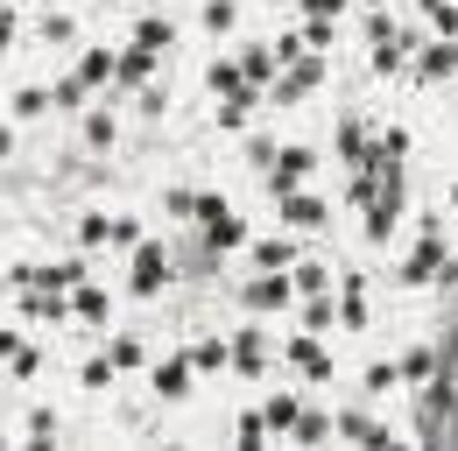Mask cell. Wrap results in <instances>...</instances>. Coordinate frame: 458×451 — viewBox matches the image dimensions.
I'll return each mask as SVG.
<instances>
[{"instance_id":"obj_1","label":"cell","mask_w":458,"mask_h":451,"mask_svg":"<svg viewBox=\"0 0 458 451\" xmlns=\"http://www.w3.org/2000/svg\"><path fill=\"white\" fill-rule=\"evenodd\" d=\"M205 85L219 92V127H247V113L261 106V85H254V78H240V64H226V56L205 71Z\"/></svg>"},{"instance_id":"obj_2","label":"cell","mask_w":458,"mask_h":451,"mask_svg":"<svg viewBox=\"0 0 458 451\" xmlns=\"http://www.w3.org/2000/svg\"><path fill=\"white\" fill-rule=\"evenodd\" d=\"M318 85H325V56H318V50H296L283 78H268V106H296V99L318 92Z\"/></svg>"},{"instance_id":"obj_3","label":"cell","mask_w":458,"mask_h":451,"mask_svg":"<svg viewBox=\"0 0 458 451\" xmlns=\"http://www.w3.org/2000/svg\"><path fill=\"white\" fill-rule=\"evenodd\" d=\"M176 276V254L163 247V240H134V276H127V289L134 296H163Z\"/></svg>"},{"instance_id":"obj_4","label":"cell","mask_w":458,"mask_h":451,"mask_svg":"<svg viewBox=\"0 0 458 451\" xmlns=\"http://www.w3.org/2000/svg\"><path fill=\"white\" fill-rule=\"evenodd\" d=\"M445 268H452V254H445V233H437V219H423V240H416V254L395 268V282H445Z\"/></svg>"},{"instance_id":"obj_5","label":"cell","mask_w":458,"mask_h":451,"mask_svg":"<svg viewBox=\"0 0 458 451\" xmlns=\"http://www.w3.org/2000/svg\"><path fill=\"white\" fill-rule=\"evenodd\" d=\"M191 219L205 226V240H212V247H247V226L233 219V205H226V198H212V191H198Z\"/></svg>"},{"instance_id":"obj_6","label":"cell","mask_w":458,"mask_h":451,"mask_svg":"<svg viewBox=\"0 0 458 451\" xmlns=\"http://www.w3.org/2000/svg\"><path fill=\"white\" fill-rule=\"evenodd\" d=\"M240 303H247L254 318H268V311H289V303H296V289H289V268H261L254 282H240Z\"/></svg>"},{"instance_id":"obj_7","label":"cell","mask_w":458,"mask_h":451,"mask_svg":"<svg viewBox=\"0 0 458 451\" xmlns=\"http://www.w3.org/2000/svg\"><path fill=\"white\" fill-rule=\"evenodd\" d=\"M283 360L303 374V381H332V374H339V367H332V353L318 345V332H296V338L283 345Z\"/></svg>"},{"instance_id":"obj_8","label":"cell","mask_w":458,"mask_h":451,"mask_svg":"<svg viewBox=\"0 0 458 451\" xmlns=\"http://www.w3.org/2000/svg\"><path fill=\"white\" fill-rule=\"evenodd\" d=\"M310 169H318V156H310V149H276V163H268V191L283 198V191H296Z\"/></svg>"},{"instance_id":"obj_9","label":"cell","mask_w":458,"mask_h":451,"mask_svg":"<svg viewBox=\"0 0 458 451\" xmlns=\"http://www.w3.org/2000/svg\"><path fill=\"white\" fill-rule=\"evenodd\" d=\"M226 367L233 374H261V367H268V338L261 332H233L226 338Z\"/></svg>"},{"instance_id":"obj_10","label":"cell","mask_w":458,"mask_h":451,"mask_svg":"<svg viewBox=\"0 0 458 451\" xmlns=\"http://www.w3.org/2000/svg\"><path fill=\"white\" fill-rule=\"evenodd\" d=\"M148 388L163 395V402H183V395H191V353H170V360L148 374Z\"/></svg>"},{"instance_id":"obj_11","label":"cell","mask_w":458,"mask_h":451,"mask_svg":"<svg viewBox=\"0 0 458 451\" xmlns=\"http://www.w3.org/2000/svg\"><path fill=\"white\" fill-rule=\"evenodd\" d=\"M332 438H352V445H395V430H381V423L360 416V409H339V416H332Z\"/></svg>"},{"instance_id":"obj_12","label":"cell","mask_w":458,"mask_h":451,"mask_svg":"<svg viewBox=\"0 0 458 451\" xmlns=\"http://www.w3.org/2000/svg\"><path fill=\"white\" fill-rule=\"evenodd\" d=\"M276 205H283V226H303V233H318V226L332 219V212H325V198H303V191H283Z\"/></svg>"},{"instance_id":"obj_13","label":"cell","mask_w":458,"mask_h":451,"mask_svg":"<svg viewBox=\"0 0 458 451\" xmlns=\"http://www.w3.org/2000/svg\"><path fill=\"white\" fill-rule=\"evenodd\" d=\"M106 311H114V303H106V289H99V282H78V289H71V318L106 325Z\"/></svg>"},{"instance_id":"obj_14","label":"cell","mask_w":458,"mask_h":451,"mask_svg":"<svg viewBox=\"0 0 458 451\" xmlns=\"http://www.w3.org/2000/svg\"><path fill=\"white\" fill-rule=\"evenodd\" d=\"M339 325L345 332H367V289H360V276L339 282Z\"/></svg>"},{"instance_id":"obj_15","label":"cell","mask_w":458,"mask_h":451,"mask_svg":"<svg viewBox=\"0 0 458 451\" xmlns=\"http://www.w3.org/2000/svg\"><path fill=\"white\" fill-rule=\"evenodd\" d=\"M409 50H416V36H409V29H388V36L374 43V71H402Z\"/></svg>"},{"instance_id":"obj_16","label":"cell","mask_w":458,"mask_h":451,"mask_svg":"<svg viewBox=\"0 0 458 451\" xmlns=\"http://www.w3.org/2000/svg\"><path fill=\"white\" fill-rule=\"evenodd\" d=\"M254 268H296V240H289V233L254 240Z\"/></svg>"},{"instance_id":"obj_17","label":"cell","mask_w":458,"mask_h":451,"mask_svg":"<svg viewBox=\"0 0 458 451\" xmlns=\"http://www.w3.org/2000/svg\"><path fill=\"white\" fill-rule=\"evenodd\" d=\"M134 43H141V50H156V56H170V50H176V21H163V14H148V21L134 29Z\"/></svg>"},{"instance_id":"obj_18","label":"cell","mask_w":458,"mask_h":451,"mask_svg":"<svg viewBox=\"0 0 458 451\" xmlns=\"http://www.w3.org/2000/svg\"><path fill=\"white\" fill-rule=\"evenodd\" d=\"M296 409H303L296 395H268V402H261V423H268V438H289V423H296Z\"/></svg>"},{"instance_id":"obj_19","label":"cell","mask_w":458,"mask_h":451,"mask_svg":"<svg viewBox=\"0 0 458 451\" xmlns=\"http://www.w3.org/2000/svg\"><path fill=\"white\" fill-rule=\"evenodd\" d=\"M289 438H296V445H325V438H332V416H325V409H296Z\"/></svg>"},{"instance_id":"obj_20","label":"cell","mask_w":458,"mask_h":451,"mask_svg":"<svg viewBox=\"0 0 458 451\" xmlns=\"http://www.w3.org/2000/svg\"><path fill=\"white\" fill-rule=\"evenodd\" d=\"M148 71H156V50H141V43H134L127 56H114V85H141Z\"/></svg>"},{"instance_id":"obj_21","label":"cell","mask_w":458,"mask_h":451,"mask_svg":"<svg viewBox=\"0 0 458 451\" xmlns=\"http://www.w3.org/2000/svg\"><path fill=\"white\" fill-rule=\"evenodd\" d=\"M339 156H345L352 169L374 156V141H367V127H360V120H339Z\"/></svg>"},{"instance_id":"obj_22","label":"cell","mask_w":458,"mask_h":451,"mask_svg":"<svg viewBox=\"0 0 458 451\" xmlns=\"http://www.w3.org/2000/svg\"><path fill=\"white\" fill-rule=\"evenodd\" d=\"M289 289H296V296H318V289H332V268H325V261H296V268H289Z\"/></svg>"},{"instance_id":"obj_23","label":"cell","mask_w":458,"mask_h":451,"mask_svg":"<svg viewBox=\"0 0 458 451\" xmlns=\"http://www.w3.org/2000/svg\"><path fill=\"white\" fill-rule=\"evenodd\" d=\"M226 367V338H198L191 345V374H219Z\"/></svg>"},{"instance_id":"obj_24","label":"cell","mask_w":458,"mask_h":451,"mask_svg":"<svg viewBox=\"0 0 458 451\" xmlns=\"http://www.w3.org/2000/svg\"><path fill=\"white\" fill-rule=\"evenodd\" d=\"M106 360H114V374H134V367L148 360V345H141V338H114V345H106Z\"/></svg>"},{"instance_id":"obj_25","label":"cell","mask_w":458,"mask_h":451,"mask_svg":"<svg viewBox=\"0 0 458 451\" xmlns=\"http://www.w3.org/2000/svg\"><path fill=\"white\" fill-rule=\"evenodd\" d=\"M78 240H85V247H114V212H85Z\"/></svg>"},{"instance_id":"obj_26","label":"cell","mask_w":458,"mask_h":451,"mask_svg":"<svg viewBox=\"0 0 458 451\" xmlns=\"http://www.w3.org/2000/svg\"><path fill=\"white\" fill-rule=\"evenodd\" d=\"M303 325H310V332H325V325H339V303H332V296L318 289V296L303 303Z\"/></svg>"},{"instance_id":"obj_27","label":"cell","mask_w":458,"mask_h":451,"mask_svg":"<svg viewBox=\"0 0 458 451\" xmlns=\"http://www.w3.org/2000/svg\"><path fill=\"white\" fill-rule=\"evenodd\" d=\"M416 78H452V50H445V43H430V50L416 56Z\"/></svg>"},{"instance_id":"obj_28","label":"cell","mask_w":458,"mask_h":451,"mask_svg":"<svg viewBox=\"0 0 458 451\" xmlns=\"http://www.w3.org/2000/svg\"><path fill=\"white\" fill-rule=\"evenodd\" d=\"M233 438H240L247 451H254V445H268V423H261V409H247V416L233 423Z\"/></svg>"},{"instance_id":"obj_29","label":"cell","mask_w":458,"mask_h":451,"mask_svg":"<svg viewBox=\"0 0 458 451\" xmlns=\"http://www.w3.org/2000/svg\"><path fill=\"white\" fill-rule=\"evenodd\" d=\"M233 21H240V7H233V0H205V29H212V36H226Z\"/></svg>"},{"instance_id":"obj_30","label":"cell","mask_w":458,"mask_h":451,"mask_svg":"<svg viewBox=\"0 0 458 451\" xmlns=\"http://www.w3.org/2000/svg\"><path fill=\"white\" fill-rule=\"evenodd\" d=\"M78 78H85V85H106V78H114V56H106V50H92L85 64H78Z\"/></svg>"},{"instance_id":"obj_31","label":"cell","mask_w":458,"mask_h":451,"mask_svg":"<svg viewBox=\"0 0 458 451\" xmlns=\"http://www.w3.org/2000/svg\"><path fill=\"white\" fill-rule=\"evenodd\" d=\"M14 113H21V120H36V113H50V92H43V85H29V92H14Z\"/></svg>"},{"instance_id":"obj_32","label":"cell","mask_w":458,"mask_h":451,"mask_svg":"<svg viewBox=\"0 0 458 451\" xmlns=\"http://www.w3.org/2000/svg\"><path fill=\"white\" fill-rule=\"evenodd\" d=\"M430 7V21H437V36H458V0H423Z\"/></svg>"},{"instance_id":"obj_33","label":"cell","mask_w":458,"mask_h":451,"mask_svg":"<svg viewBox=\"0 0 458 451\" xmlns=\"http://www.w3.org/2000/svg\"><path fill=\"white\" fill-rule=\"evenodd\" d=\"M85 141L106 149V141H114V113H92V120H85Z\"/></svg>"},{"instance_id":"obj_34","label":"cell","mask_w":458,"mask_h":451,"mask_svg":"<svg viewBox=\"0 0 458 451\" xmlns=\"http://www.w3.org/2000/svg\"><path fill=\"white\" fill-rule=\"evenodd\" d=\"M106 381H114V360H106V353H99V360H85V388H106Z\"/></svg>"},{"instance_id":"obj_35","label":"cell","mask_w":458,"mask_h":451,"mask_svg":"<svg viewBox=\"0 0 458 451\" xmlns=\"http://www.w3.org/2000/svg\"><path fill=\"white\" fill-rule=\"evenodd\" d=\"M43 36H50V43H71V36H78V21H71V14H50V21H43Z\"/></svg>"},{"instance_id":"obj_36","label":"cell","mask_w":458,"mask_h":451,"mask_svg":"<svg viewBox=\"0 0 458 451\" xmlns=\"http://www.w3.org/2000/svg\"><path fill=\"white\" fill-rule=\"evenodd\" d=\"M29 438H36V445H43V438H57V416H50V409H36V416H29Z\"/></svg>"},{"instance_id":"obj_37","label":"cell","mask_w":458,"mask_h":451,"mask_svg":"<svg viewBox=\"0 0 458 451\" xmlns=\"http://www.w3.org/2000/svg\"><path fill=\"white\" fill-rule=\"evenodd\" d=\"M367 388H374V395H388V388H402V381H395V367H367Z\"/></svg>"},{"instance_id":"obj_38","label":"cell","mask_w":458,"mask_h":451,"mask_svg":"<svg viewBox=\"0 0 458 451\" xmlns=\"http://www.w3.org/2000/svg\"><path fill=\"white\" fill-rule=\"evenodd\" d=\"M134 240H141V226H134V219H120V212H114V247H134Z\"/></svg>"},{"instance_id":"obj_39","label":"cell","mask_w":458,"mask_h":451,"mask_svg":"<svg viewBox=\"0 0 458 451\" xmlns=\"http://www.w3.org/2000/svg\"><path fill=\"white\" fill-rule=\"evenodd\" d=\"M0 50H14V14H7V0H0Z\"/></svg>"},{"instance_id":"obj_40","label":"cell","mask_w":458,"mask_h":451,"mask_svg":"<svg viewBox=\"0 0 458 451\" xmlns=\"http://www.w3.org/2000/svg\"><path fill=\"white\" fill-rule=\"evenodd\" d=\"M7 149H14V127H7V120H0V163H7Z\"/></svg>"},{"instance_id":"obj_41","label":"cell","mask_w":458,"mask_h":451,"mask_svg":"<svg viewBox=\"0 0 458 451\" xmlns=\"http://www.w3.org/2000/svg\"><path fill=\"white\" fill-rule=\"evenodd\" d=\"M445 50H452V71H458V36H445Z\"/></svg>"},{"instance_id":"obj_42","label":"cell","mask_w":458,"mask_h":451,"mask_svg":"<svg viewBox=\"0 0 458 451\" xmlns=\"http://www.w3.org/2000/svg\"><path fill=\"white\" fill-rule=\"evenodd\" d=\"M452 212H458V183H452Z\"/></svg>"},{"instance_id":"obj_43","label":"cell","mask_w":458,"mask_h":451,"mask_svg":"<svg viewBox=\"0 0 458 451\" xmlns=\"http://www.w3.org/2000/svg\"><path fill=\"white\" fill-rule=\"evenodd\" d=\"M367 7H388V0H367Z\"/></svg>"}]
</instances>
